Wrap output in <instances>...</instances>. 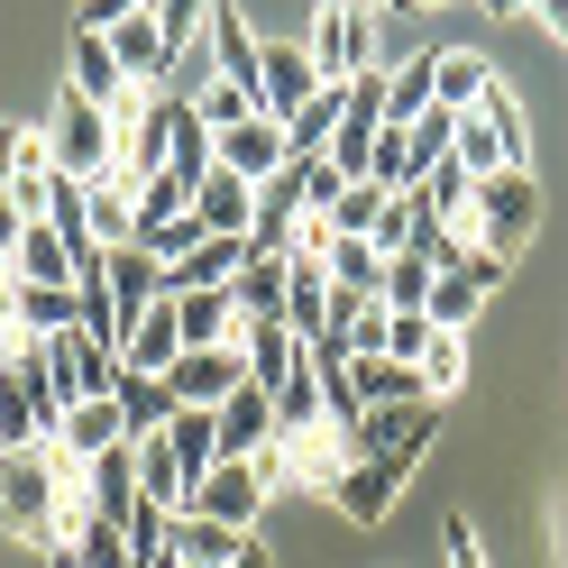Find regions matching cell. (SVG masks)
<instances>
[{"label":"cell","instance_id":"2e32d148","mask_svg":"<svg viewBox=\"0 0 568 568\" xmlns=\"http://www.w3.org/2000/svg\"><path fill=\"white\" fill-rule=\"evenodd\" d=\"M174 111L184 101H165V92H148V111H138V129H120V165L148 184V174H165V156H174Z\"/></svg>","mask_w":568,"mask_h":568},{"label":"cell","instance_id":"ee69618b","mask_svg":"<svg viewBox=\"0 0 568 568\" xmlns=\"http://www.w3.org/2000/svg\"><path fill=\"white\" fill-rule=\"evenodd\" d=\"M0 202H10V129H0Z\"/></svg>","mask_w":568,"mask_h":568},{"label":"cell","instance_id":"484cf974","mask_svg":"<svg viewBox=\"0 0 568 568\" xmlns=\"http://www.w3.org/2000/svg\"><path fill=\"white\" fill-rule=\"evenodd\" d=\"M174 358H184V339H174V303H148L129 322V348H120V367H138V376H165Z\"/></svg>","mask_w":568,"mask_h":568},{"label":"cell","instance_id":"7bdbcfd3","mask_svg":"<svg viewBox=\"0 0 568 568\" xmlns=\"http://www.w3.org/2000/svg\"><path fill=\"white\" fill-rule=\"evenodd\" d=\"M230 568H275V550H266V541H247V550H239Z\"/></svg>","mask_w":568,"mask_h":568},{"label":"cell","instance_id":"836d02e7","mask_svg":"<svg viewBox=\"0 0 568 568\" xmlns=\"http://www.w3.org/2000/svg\"><path fill=\"white\" fill-rule=\"evenodd\" d=\"M458 385H468V331H432V348H422V395L449 404Z\"/></svg>","mask_w":568,"mask_h":568},{"label":"cell","instance_id":"83f0119b","mask_svg":"<svg viewBox=\"0 0 568 568\" xmlns=\"http://www.w3.org/2000/svg\"><path fill=\"white\" fill-rule=\"evenodd\" d=\"M129 458H138V495H148L156 514H184V505H193V486H184V468H174L165 432H156V440H129Z\"/></svg>","mask_w":568,"mask_h":568},{"label":"cell","instance_id":"5b68a950","mask_svg":"<svg viewBox=\"0 0 568 568\" xmlns=\"http://www.w3.org/2000/svg\"><path fill=\"white\" fill-rule=\"evenodd\" d=\"M47 514H55V449H0V523L47 550Z\"/></svg>","mask_w":568,"mask_h":568},{"label":"cell","instance_id":"603a6c76","mask_svg":"<svg viewBox=\"0 0 568 568\" xmlns=\"http://www.w3.org/2000/svg\"><path fill=\"white\" fill-rule=\"evenodd\" d=\"M111 404H120V422H129V440H156L165 422H174L165 376H138V367H120V376H111Z\"/></svg>","mask_w":568,"mask_h":568},{"label":"cell","instance_id":"8992f818","mask_svg":"<svg viewBox=\"0 0 568 568\" xmlns=\"http://www.w3.org/2000/svg\"><path fill=\"white\" fill-rule=\"evenodd\" d=\"M440 422H449V404H376V413H358L348 449H358V458H404V468H422L432 440H440Z\"/></svg>","mask_w":568,"mask_h":568},{"label":"cell","instance_id":"ffe728a7","mask_svg":"<svg viewBox=\"0 0 568 568\" xmlns=\"http://www.w3.org/2000/svg\"><path fill=\"white\" fill-rule=\"evenodd\" d=\"M239 358H247V385H257V395H275L284 367L303 358V339L284 331V322H239Z\"/></svg>","mask_w":568,"mask_h":568},{"label":"cell","instance_id":"d590c367","mask_svg":"<svg viewBox=\"0 0 568 568\" xmlns=\"http://www.w3.org/2000/svg\"><path fill=\"white\" fill-rule=\"evenodd\" d=\"M385 211H395V193H376L367 174H358V184L339 193V211H331V230H339V239H376V230H385Z\"/></svg>","mask_w":568,"mask_h":568},{"label":"cell","instance_id":"44dd1931","mask_svg":"<svg viewBox=\"0 0 568 568\" xmlns=\"http://www.w3.org/2000/svg\"><path fill=\"white\" fill-rule=\"evenodd\" d=\"M239 550H247V531H221L202 514H174V531H165V559L174 568H230Z\"/></svg>","mask_w":568,"mask_h":568},{"label":"cell","instance_id":"ba28073f","mask_svg":"<svg viewBox=\"0 0 568 568\" xmlns=\"http://www.w3.org/2000/svg\"><path fill=\"white\" fill-rule=\"evenodd\" d=\"M312 92H322V74H312V47H303V38H257V111L284 129Z\"/></svg>","mask_w":568,"mask_h":568},{"label":"cell","instance_id":"f6af8a7d","mask_svg":"<svg viewBox=\"0 0 568 568\" xmlns=\"http://www.w3.org/2000/svg\"><path fill=\"white\" fill-rule=\"evenodd\" d=\"M10 358H19V331H10V322H0V367H10Z\"/></svg>","mask_w":568,"mask_h":568},{"label":"cell","instance_id":"5bb4252c","mask_svg":"<svg viewBox=\"0 0 568 568\" xmlns=\"http://www.w3.org/2000/svg\"><path fill=\"white\" fill-rule=\"evenodd\" d=\"M486 92H495V64H486L477 47H440V55H432V111L468 120V111H477Z\"/></svg>","mask_w":568,"mask_h":568},{"label":"cell","instance_id":"52a82bcc","mask_svg":"<svg viewBox=\"0 0 568 568\" xmlns=\"http://www.w3.org/2000/svg\"><path fill=\"white\" fill-rule=\"evenodd\" d=\"M275 458H284V486H312V495H339V477L358 468L339 422H312V432H275Z\"/></svg>","mask_w":568,"mask_h":568},{"label":"cell","instance_id":"4dcf8cb0","mask_svg":"<svg viewBox=\"0 0 568 568\" xmlns=\"http://www.w3.org/2000/svg\"><path fill=\"white\" fill-rule=\"evenodd\" d=\"M230 303H239V322H284V257H247Z\"/></svg>","mask_w":568,"mask_h":568},{"label":"cell","instance_id":"e575fe53","mask_svg":"<svg viewBox=\"0 0 568 568\" xmlns=\"http://www.w3.org/2000/svg\"><path fill=\"white\" fill-rule=\"evenodd\" d=\"M367 184H376V193H395V202H404V193L422 184V156H413V129H385V138H376V156H367Z\"/></svg>","mask_w":568,"mask_h":568},{"label":"cell","instance_id":"1f68e13d","mask_svg":"<svg viewBox=\"0 0 568 568\" xmlns=\"http://www.w3.org/2000/svg\"><path fill=\"white\" fill-rule=\"evenodd\" d=\"M19 284H74V247H64L47 221H28V239H19Z\"/></svg>","mask_w":568,"mask_h":568},{"label":"cell","instance_id":"f546056e","mask_svg":"<svg viewBox=\"0 0 568 568\" xmlns=\"http://www.w3.org/2000/svg\"><path fill=\"white\" fill-rule=\"evenodd\" d=\"M348 385H358V413H376V404H432V395H422V367H404V358L348 367Z\"/></svg>","mask_w":568,"mask_h":568},{"label":"cell","instance_id":"7402d4cb","mask_svg":"<svg viewBox=\"0 0 568 568\" xmlns=\"http://www.w3.org/2000/svg\"><path fill=\"white\" fill-rule=\"evenodd\" d=\"M148 303H165V266L148 257V247H111V312H120V331H129Z\"/></svg>","mask_w":568,"mask_h":568},{"label":"cell","instance_id":"d4e9b609","mask_svg":"<svg viewBox=\"0 0 568 568\" xmlns=\"http://www.w3.org/2000/svg\"><path fill=\"white\" fill-rule=\"evenodd\" d=\"M339 111H348V83H322V92H312L294 120H284V156H331V138H339Z\"/></svg>","mask_w":568,"mask_h":568},{"label":"cell","instance_id":"9c48e42d","mask_svg":"<svg viewBox=\"0 0 568 568\" xmlns=\"http://www.w3.org/2000/svg\"><path fill=\"white\" fill-rule=\"evenodd\" d=\"M239 385H247V358H239V348H184V358L165 367V395L193 404V413H221Z\"/></svg>","mask_w":568,"mask_h":568},{"label":"cell","instance_id":"7c38bea8","mask_svg":"<svg viewBox=\"0 0 568 568\" xmlns=\"http://www.w3.org/2000/svg\"><path fill=\"white\" fill-rule=\"evenodd\" d=\"M404 486H413V468H404V458H358V468L339 477V495H331V505H339L348 523H385Z\"/></svg>","mask_w":568,"mask_h":568},{"label":"cell","instance_id":"8fae6325","mask_svg":"<svg viewBox=\"0 0 568 568\" xmlns=\"http://www.w3.org/2000/svg\"><path fill=\"white\" fill-rule=\"evenodd\" d=\"M101 47H111V64L129 74V92H156V74H165V28H156V10H111V28H101Z\"/></svg>","mask_w":568,"mask_h":568},{"label":"cell","instance_id":"74e56055","mask_svg":"<svg viewBox=\"0 0 568 568\" xmlns=\"http://www.w3.org/2000/svg\"><path fill=\"white\" fill-rule=\"evenodd\" d=\"M74 568H138V550H129V531H111V523H92L83 541H74Z\"/></svg>","mask_w":568,"mask_h":568},{"label":"cell","instance_id":"277c9868","mask_svg":"<svg viewBox=\"0 0 568 568\" xmlns=\"http://www.w3.org/2000/svg\"><path fill=\"white\" fill-rule=\"evenodd\" d=\"M376 10H348V0H331V10H312V74L322 83H358V74H385L376 64Z\"/></svg>","mask_w":568,"mask_h":568},{"label":"cell","instance_id":"30bf717a","mask_svg":"<svg viewBox=\"0 0 568 568\" xmlns=\"http://www.w3.org/2000/svg\"><path fill=\"white\" fill-rule=\"evenodd\" d=\"M47 376H55L64 404H101V395H111V376H120V358L92 331H64V339H47Z\"/></svg>","mask_w":568,"mask_h":568},{"label":"cell","instance_id":"e0dca14e","mask_svg":"<svg viewBox=\"0 0 568 568\" xmlns=\"http://www.w3.org/2000/svg\"><path fill=\"white\" fill-rule=\"evenodd\" d=\"M174 303V339L184 348H239V303L230 294H165Z\"/></svg>","mask_w":568,"mask_h":568},{"label":"cell","instance_id":"ac0fdd59","mask_svg":"<svg viewBox=\"0 0 568 568\" xmlns=\"http://www.w3.org/2000/svg\"><path fill=\"white\" fill-rule=\"evenodd\" d=\"M221 422V458H257V449H275V404L257 395V385H239V395L211 413Z\"/></svg>","mask_w":568,"mask_h":568},{"label":"cell","instance_id":"8d00e7d4","mask_svg":"<svg viewBox=\"0 0 568 568\" xmlns=\"http://www.w3.org/2000/svg\"><path fill=\"white\" fill-rule=\"evenodd\" d=\"M385 312H422V303H432V266H422V257H385V294H376Z\"/></svg>","mask_w":568,"mask_h":568},{"label":"cell","instance_id":"9a60e30c","mask_svg":"<svg viewBox=\"0 0 568 568\" xmlns=\"http://www.w3.org/2000/svg\"><path fill=\"white\" fill-rule=\"evenodd\" d=\"M193 221H202V239H247V221H257V184H239V174L211 165L202 193H193Z\"/></svg>","mask_w":568,"mask_h":568},{"label":"cell","instance_id":"7a4b0ae2","mask_svg":"<svg viewBox=\"0 0 568 568\" xmlns=\"http://www.w3.org/2000/svg\"><path fill=\"white\" fill-rule=\"evenodd\" d=\"M531 221H541V184H531V174H486L477 202H468V230H458V239L486 247V257H523Z\"/></svg>","mask_w":568,"mask_h":568},{"label":"cell","instance_id":"6da1fadb","mask_svg":"<svg viewBox=\"0 0 568 568\" xmlns=\"http://www.w3.org/2000/svg\"><path fill=\"white\" fill-rule=\"evenodd\" d=\"M284 486V458L275 449H257V458H221L202 486H193V505L184 514H202V523H221V531H247L257 541V514H266V495Z\"/></svg>","mask_w":568,"mask_h":568},{"label":"cell","instance_id":"f1b7e54d","mask_svg":"<svg viewBox=\"0 0 568 568\" xmlns=\"http://www.w3.org/2000/svg\"><path fill=\"white\" fill-rule=\"evenodd\" d=\"M129 514H138V458L111 449V458H92V523L129 531Z\"/></svg>","mask_w":568,"mask_h":568},{"label":"cell","instance_id":"d6a6232c","mask_svg":"<svg viewBox=\"0 0 568 568\" xmlns=\"http://www.w3.org/2000/svg\"><path fill=\"white\" fill-rule=\"evenodd\" d=\"M468 120H477V129H495V148H505V165H514V174L531 165V129H523V101H514L505 83H495V92L477 101V111H468Z\"/></svg>","mask_w":568,"mask_h":568},{"label":"cell","instance_id":"f35d334b","mask_svg":"<svg viewBox=\"0 0 568 568\" xmlns=\"http://www.w3.org/2000/svg\"><path fill=\"white\" fill-rule=\"evenodd\" d=\"M156 28H165V55H193L202 47V10H193V0H165Z\"/></svg>","mask_w":568,"mask_h":568},{"label":"cell","instance_id":"cb8c5ba5","mask_svg":"<svg viewBox=\"0 0 568 568\" xmlns=\"http://www.w3.org/2000/svg\"><path fill=\"white\" fill-rule=\"evenodd\" d=\"M165 449H174V468H184V486H202L211 468H221V422H211V413H193V404H174Z\"/></svg>","mask_w":568,"mask_h":568},{"label":"cell","instance_id":"d6986e66","mask_svg":"<svg viewBox=\"0 0 568 568\" xmlns=\"http://www.w3.org/2000/svg\"><path fill=\"white\" fill-rule=\"evenodd\" d=\"M202 28H211V55H221V83L257 101V38H247V19L221 0V10H202Z\"/></svg>","mask_w":568,"mask_h":568},{"label":"cell","instance_id":"3957f363","mask_svg":"<svg viewBox=\"0 0 568 568\" xmlns=\"http://www.w3.org/2000/svg\"><path fill=\"white\" fill-rule=\"evenodd\" d=\"M47 138H55V174H64V184H101V174L120 165V129H111V111H101V101H83L74 83H64V111L47 120Z\"/></svg>","mask_w":568,"mask_h":568},{"label":"cell","instance_id":"ab89813d","mask_svg":"<svg viewBox=\"0 0 568 568\" xmlns=\"http://www.w3.org/2000/svg\"><path fill=\"white\" fill-rule=\"evenodd\" d=\"M440 541H449V568H486V541H477V531H468V523H449V531H440Z\"/></svg>","mask_w":568,"mask_h":568},{"label":"cell","instance_id":"4fadbf2b","mask_svg":"<svg viewBox=\"0 0 568 568\" xmlns=\"http://www.w3.org/2000/svg\"><path fill=\"white\" fill-rule=\"evenodd\" d=\"M211 165L239 174V184H266V174H284L294 156H284V129H275V120H247V129H230V138H211Z\"/></svg>","mask_w":568,"mask_h":568},{"label":"cell","instance_id":"4316f807","mask_svg":"<svg viewBox=\"0 0 568 568\" xmlns=\"http://www.w3.org/2000/svg\"><path fill=\"white\" fill-rule=\"evenodd\" d=\"M322 275H331V294H358V303H376V294H385V247H376V239H331Z\"/></svg>","mask_w":568,"mask_h":568},{"label":"cell","instance_id":"b9f144b4","mask_svg":"<svg viewBox=\"0 0 568 568\" xmlns=\"http://www.w3.org/2000/svg\"><path fill=\"white\" fill-rule=\"evenodd\" d=\"M531 10H541V28H550V38H568V0H531Z\"/></svg>","mask_w":568,"mask_h":568},{"label":"cell","instance_id":"60d3db41","mask_svg":"<svg viewBox=\"0 0 568 568\" xmlns=\"http://www.w3.org/2000/svg\"><path fill=\"white\" fill-rule=\"evenodd\" d=\"M19 239H28V221H19V211H10V202H0V266H10V257H19Z\"/></svg>","mask_w":568,"mask_h":568}]
</instances>
